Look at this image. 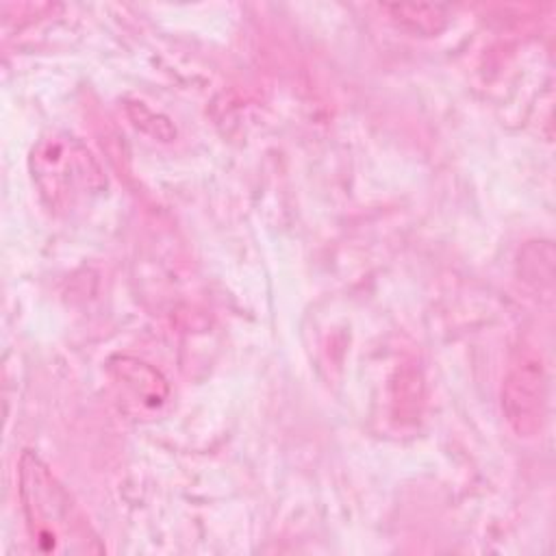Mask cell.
<instances>
[{
    "label": "cell",
    "mask_w": 556,
    "mask_h": 556,
    "mask_svg": "<svg viewBox=\"0 0 556 556\" xmlns=\"http://www.w3.org/2000/svg\"><path fill=\"white\" fill-rule=\"evenodd\" d=\"M20 497L28 532L43 552H102L83 510L33 452L20 458Z\"/></svg>",
    "instance_id": "obj_1"
},
{
    "label": "cell",
    "mask_w": 556,
    "mask_h": 556,
    "mask_svg": "<svg viewBox=\"0 0 556 556\" xmlns=\"http://www.w3.org/2000/svg\"><path fill=\"white\" fill-rule=\"evenodd\" d=\"M33 180L52 211H70L87 193L104 187V176L91 152L70 135H50L30 154Z\"/></svg>",
    "instance_id": "obj_2"
},
{
    "label": "cell",
    "mask_w": 556,
    "mask_h": 556,
    "mask_svg": "<svg viewBox=\"0 0 556 556\" xmlns=\"http://www.w3.org/2000/svg\"><path fill=\"white\" fill-rule=\"evenodd\" d=\"M384 9L391 11L400 24L424 35L441 30L447 17L445 9L439 4H387Z\"/></svg>",
    "instance_id": "obj_3"
}]
</instances>
